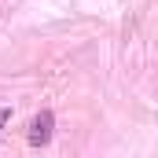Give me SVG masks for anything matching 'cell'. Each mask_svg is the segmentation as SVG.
Wrapping results in <instances>:
<instances>
[{"label":"cell","mask_w":158,"mask_h":158,"mask_svg":"<svg viewBox=\"0 0 158 158\" xmlns=\"http://www.w3.org/2000/svg\"><path fill=\"white\" fill-rule=\"evenodd\" d=\"M52 129H55V114L52 110H40L37 118H33V125H30V143L33 147H44L52 140Z\"/></svg>","instance_id":"1"},{"label":"cell","mask_w":158,"mask_h":158,"mask_svg":"<svg viewBox=\"0 0 158 158\" xmlns=\"http://www.w3.org/2000/svg\"><path fill=\"white\" fill-rule=\"evenodd\" d=\"M7 121H11V110H7V107H0V129H4Z\"/></svg>","instance_id":"2"}]
</instances>
